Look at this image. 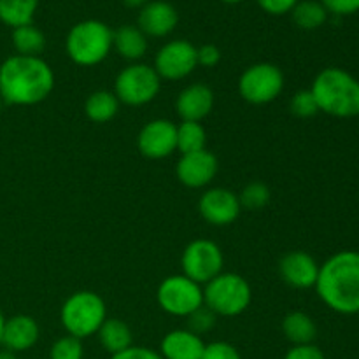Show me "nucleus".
<instances>
[{
  "instance_id": "f257e3e1",
  "label": "nucleus",
  "mask_w": 359,
  "mask_h": 359,
  "mask_svg": "<svg viewBox=\"0 0 359 359\" xmlns=\"http://www.w3.org/2000/svg\"><path fill=\"white\" fill-rule=\"evenodd\" d=\"M55 88V72L41 56L13 55L0 63L4 104L30 107L44 102Z\"/></svg>"
},
{
  "instance_id": "f03ea898",
  "label": "nucleus",
  "mask_w": 359,
  "mask_h": 359,
  "mask_svg": "<svg viewBox=\"0 0 359 359\" xmlns=\"http://www.w3.org/2000/svg\"><path fill=\"white\" fill-rule=\"evenodd\" d=\"M316 293L330 311L359 314V251H339L319 265Z\"/></svg>"
},
{
  "instance_id": "7ed1b4c3",
  "label": "nucleus",
  "mask_w": 359,
  "mask_h": 359,
  "mask_svg": "<svg viewBox=\"0 0 359 359\" xmlns=\"http://www.w3.org/2000/svg\"><path fill=\"white\" fill-rule=\"evenodd\" d=\"M319 112L333 118L349 119L359 116V79L340 67L323 69L311 86Z\"/></svg>"
},
{
  "instance_id": "20e7f679",
  "label": "nucleus",
  "mask_w": 359,
  "mask_h": 359,
  "mask_svg": "<svg viewBox=\"0 0 359 359\" xmlns=\"http://www.w3.org/2000/svg\"><path fill=\"white\" fill-rule=\"evenodd\" d=\"M65 51L76 65H100L112 51V30L100 20L79 21L67 34Z\"/></svg>"
},
{
  "instance_id": "39448f33",
  "label": "nucleus",
  "mask_w": 359,
  "mask_h": 359,
  "mask_svg": "<svg viewBox=\"0 0 359 359\" xmlns=\"http://www.w3.org/2000/svg\"><path fill=\"white\" fill-rule=\"evenodd\" d=\"M107 319V307L104 298L95 291H76L63 302L60 309V321L67 335L83 340L97 335Z\"/></svg>"
},
{
  "instance_id": "423d86ee",
  "label": "nucleus",
  "mask_w": 359,
  "mask_h": 359,
  "mask_svg": "<svg viewBox=\"0 0 359 359\" xmlns=\"http://www.w3.org/2000/svg\"><path fill=\"white\" fill-rule=\"evenodd\" d=\"M251 300V286L238 273L221 272L203 286V305L217 318H237L244 314Z\"/></svg>"
},
{
  "instance_id": "0eeeda50",
  "label": "nucleus",
  "mask_w": 359,
  "mask_h": 359,
  "mask_svg": "<svg viewBox=\"0 0 359 359\" xmlns=\"http://www.w3.org/2000/svg\"><path fill=\"white\" fill-rule=\"evenodd\" d=\"M161 88V79L153 65L137 62L130 63L116 76L114 95L119 104L130 107H140L158 97Z\"/></svg>"
},
{
  "instance_id": "6e6552de",
  "label": "nucleus",
  "mask_w": 359,
  "mask_h": 359,
  "mask_svg": "<svg viewBox=\"0 0 359 359\" xmlns=\"http://www.w3.org/2000/svg\"><path fill=\"white\" fill-rule=\"evenodd\" d=\"M284 74L276 63L259 62L249 65L238 77V93L252 105H265L280 97L284 90Z\"/></svg>"
},
{
  "instance_id": "1a4fd4ad",
  "label": "nucleus",
  "mask_w": 359,
  "mask_h": 359,
  "mask_svg": "<svg viewBox=\"0 0 359 359\" xmlns=\"http://www.w3.org/2000/svg\"><path fill=\"white\" fill-rule=\"evenodd\" d=\"M156 302L168 316L186 319L203 305V287L182 273H175L161 280Z\"/></svg>"
},
{
  "instance_id": "9d476101",
  "label": "nucleus",
  "mask_w": 359,
  "mask_h": 359,
  "mask_svg": "<svg viewBox=\"0 0 359 359\" xmlns=\"http://www.w3.org/2000/svg\"><path fill=\"white\" fill-rule=\"evenodd\" d=\"M182 276L205 286L219 276L224 266V256L219 245L207 238H195L184 248L181 256Z\"/></svg>"
},
{
  "instance_id": "9b49d317",
  "label": "nucleus",
  "mask_w": 359,
  "mask_h": 359,
  "mask_svg": "<svg viewBox=\"0 0 359 359\" xmlns=\"http://www.w3.org/2000/svg\"><path fill=\"white\" fill-rule=\"evenodd\" d=\"M154 70L161 81L186 79L198 67L196 46L186 39H174L160 48L154 56Z\"/></svg>"
},
{
  "instance_id": "f8f14e48",
  "label": "nucleus",
  "mask_w": 359,
  "mask_h": 359,
  "mask_svg": "<svg viewBox=\"0 0 359 359\" xmlns=\"http://www.w3.org/2000/svg\"><path fill=\"white\" fill-rule=\"evenodd\" d=\"M140 154L149 160H163L177 151V125L170 119H151L137 135Z\"/></svg>"
},
{
  "instance_id": "ddd939ff",
  "label": "nucleus",
  "mask_w": 359,
  "mask_h": 359,
  "mask_svg": "<svg viewBox=\"0 0 359 359\" xmlns=\"http://www.w3.org/2000/svg\"><path fill=\"white\" fill-rule=\"evenodd\" d=\"M198 212L212 226H228L242 212L238 195L228 188H207L198 200Z\"/></svg>"
},
{
  "instance_id": "4468645a",
  "label": "nucleus",
  "mask_w": 359,
  "mask_h": 359,
  "mask_svg": "<svg viewBox=\"0 0 359 359\" xmlns=\"http://www.w3.org/2000/svg\"><path fill=\"white\" fill-rule=\"evenodd\" d=\"M217 170H219V161L216 154L210 153L209 149H202L196 153L181 154L175 167V175L186 188L202 189L216 179Z\"/></svg>"
},
{
  "instance_id": "2eb2a0df",
  "label": "nucleus",
  "mask_w": 359,
  "mask_h": 359,
  "mask_svg": "<svg viewBox=\"0 0 359 359\" xmlns=\"http://www.w3.org/2000/svg\"><path fill=\"white\" fill-rule=\"evenodd\" d=\"M279 276L294 290H311L319 276V263L305 251H290L279 259Z\"/></svg>"
},
{
  "instance_id": "dca6fc26",
  "label": "nucleus",
  "mask_w": 359,
  "mask_h": 359,
  "mask_svg": "<svg viewBox=\"0 0 359 359\" xmlns=\"http://www.w3.org/2000/svg\"><path fill=\"white\" fill-rule=\"evenodd\" d=\"M179 25V13L167 0H151L139 11L137 27L146 37L161 39L170 35Z\"/></svg>"
},
{
  "instance_id": "f3484780",
  "label": "nucleus",
  "mask_w": 359,
  "mask_h": 359,
  "mask_svg": "<svg viewBox=\"0 0 359 359\" xmlns=\"http://www.w3.org/2000/svg\"><path fill=\"white\" fill-rule=\"evenodd\" d=\"M214 109V91L207 84L193 83L186 86L175 100V111L181 121L202 123Z\"/></svg>"
},
{
  "instance_id": "a211bd4d",
  "label": "nucleus",
  "mask_w": 359,
  "mask_h": 359,
  "mask_svg": "<svg viewBox=\"0 0 359 359\" xmlns=\"http://www.w3.org/2000/svg\"><path fill=\"white\" fill-rule=\"evenodd\" d=\"M41 337V328L32 316L18 314L6 319L2 333V346L13 353L32 349Z\"/></svg>"
},
{
  "instance_id": "6ab92c4d",
  "label": "nucleus",
  "mask_w": 359,
  "mask_h": 359,
  "mask_svg": "<svg viewBox=\"0 0 359 359\" xmlns=\"http://www.w3.org/2000/svg\"><path fill=\"white\" fill-rule=\"evenodd\" d=\"M205 342L188 328L172 330L160 344V356L163 359H202Z\"/></svg>"
},
{
  "instance_id": "aec40b11",
  "label": "nucleus",
  "mask_w": 359,
  "mask_h": 359,
  "mask_svg": "<svg viewBox=\"0 0 359 359\" xmlns=\"http://www.w3.org/2000/svg\"><path fill=\"white\" fill-rule=\"evenodd\" d=\"M112 49L126 62L137 63L146 56L147 37L137 25H123L112 30Z\"/></svg>"
},
{
  "instance_id": "412c9836",
  "label": "nucleus",
  "mask_w": 359,
  "mask_h": 359,
  "mask_svg": "<svg viewBox=\"0 0 359 359\" xmlns=\"http://www.w3.org/2000/svg\"><path fill=\"white\" fill-rule=\"evenodd\" d=\"M283 333L293 346H309L318 337V326L307 312L293 311L283 319Z\"/></svg>"
},
{
  "instance_id": "4be33fe9",
  "label": "nucleus",
  "mask_w": 359,
  "mask_h": 359,
  "mask_svg": "<svg viewBox=\"0 0 359 359\" xmlns=\"http://www.w3.org/2000/svg\"><path fill=\"white\" fill-rule=\"evenodd\" d=\"M97 335L98 340H100V346L111 354H118L133 346L132 330H130V326L125 321L118 318L105 319L104 325L97 332Z\"/></svg>"
},
{
  "instance_id": "5701e85b",
  "label": "nucleus",
  "mask_w": 359,
  "mask_h": 359,
  "mask_svg": "<svg viewBox=\"0 0 359 359\" xmlns=\"http://www.w3.org/2000/svg\"><path fill=\"white\" fill-rule=\"evenodd\" d=\"M119 100L114 91L97 90L84 102V112L86 118L93 123H107L116 118L119 112Z\"/></svg>"
},
{
  "instance_id": "b1692460",
  "label": "nucleus",
  "mask_w": 359,
  "mask_h": 359,
  "mask_svg": "<svg viewBox=\"0 0 359 359\" xmlns=\"http://www.w3.org/2000/svg\"><path fill=\"white\" fill-rule=\"evenodd\" d=\"M39 9V0H0V21L11 28L30 25Z\"/></svg>"
},
{
  "instance_id": "393cba45",
  "label": "nucleus",
  "mask_w": 359,
  "mask_h": 359,
  "mask_svg": "<svg viewBox=\"0 0 359 359\" xmlns=\"http://www.w3.org/2000/svg\"><path fill=\"white\" fill-rule=\"evenodd\" d=\"M13 46L16 55L23 56H41L46 48V35L41 28L34 23L13 28Z\"/></svg>"
},
{
  "instance_id": "a878e982",
  "label": "nucleus",
  "mask_w": 359,
  "mask_h": 359,
  "mask_svg": "<svg viewBox=\"0 0 359 359\" xmlns=\"http://www.w3.org/2000/svg\"><path fill=\"white\" fill-rule=\"evenodd\" d=\"M294 25L302 30H316L328 20V11L319 0H298L291 11Z\"/></svg>"
},
{
  "instance_id": "bb28decb",
  "label": "nucleus",
  "mask_w": 359,
  "mask_h": 359,
  "mask_svg": "<svg viewBox=\"0 0 359 359\" xmlns=\"http://www.w3.org/2000/svg\"><path fill=\"white\" fill-rule=\"evenodd\" d=\"M207 132L202 123L181 121L177 125V151L181 154L207 149Z\"/></svg>"
},
{
  "instance_id": "cd10ccee",
  "label": "nucleus",
  "mask_w": 359,
  "mask_h": 359,
  "mask_svg": "<svg viewBox=\"0 0 359 359\" xmlns=\"http://www.w3.org/2000/svg\"><path fill=\"white\" fill-rule=\"evenodd\" d=\"M270 188L265 184V182H249L248 186H244V189L238 195V202H241V207L245 210H262L269 205L270 202Z\"/></svg>"
},
{
  "instance_id": "c85d7f7f",
  "label": "nucleus",
  "mask_w": 359,
  "mask_h": 359,
  "mask_svg": "<svg viewBox=\"0 0 359 359\" xmlns=\"http://www.w3.org/2000/svg\"><path fill=\"white\" fill-rule=\"evenodd\" d=\"M83 340L72 335H65L56 340L49 351V359H83Z\"/></svg>"
},
{
  "instance_id": "c756f323",
  "label": "nucleus",
  "mask_w": 359,
  "mask_h": 359,
  "mask_svg": "<svg viewBox=\"0 0 359 359\" xmlns=\"http://www.w3.org/2000/svg\"><path fill=\"white\" fill-rule=\"evenodd\" d=\"M290 111L291 114H294L297 118L307 119L314 118L319 112L318 102H316L314 95L311 90H300L291 97L290 102Z\"/></svg>"
},
{
  "instance_id": "7c9ffc66",
  "label": "nucleus",
  "mask_w": 359,
  "mask_h": 359,
  "mask_svg": "<svg viewBox=\"0 0 359 359\" xmlns=\"http://www.w3.org/2000/svg\"><path fill=\"white\" fill-rule=\"evenodd\" d=\"M216 319L217 316L210 309H207L205 305H202V307L196 309L193 314L186 318V328L195 333V335L202 337L216 326Z\"/></svg>"
},
{
  "instance_id": "2f4dec72",
  "label": "nucleus",
  "mask_w": 359,
  "mask_h": 359,
  "mask_svg": "<svg viewBox=\"0 0 359 359\" xmlns=\"http://www.w3.org/2000/svg\"><path fill=\"white\" fill-rule=\"evenodd\" d=\"M202 359H242V356L230 342H210L205 344Z\"/></svg>"
},
{
  "instance_id": "473e14b6",
  "label": "nucleus",
  "mask_w": 359,
  "mask_h": 359,
  "mask_svg": "<svg viewBox=\"0 0 359 359\" xmlns=\"http://www.w3.org/2000/svg\"><path fill=\"white\" fill-rule=\"evenodd\" d=\"M328 11V14L335 16H351L359 13V0H319Z\"/></svg>"
},
{
  "instance_id": "72a5a7b5",
  "label": "nucleus",
  "mask_w": 359,
  "mask_h": 359,
  "mask_svg": "<svg viewBox=\"0 0 359 359\" xmlns=\"http://www.w3.org/2000/svg\"><path fill=\"white\" fill-rule=\"evenodd\" d=\"M196 62L207 69H214L221 62L219 48L216 44H203L196 48Z\"/></svg>"
},
{
  "instance_id": "f704fd0d",
  "label": "nucleus",
  "mask_w": 359,
  "mask_h": 359,
  "mask_svg": "<svg viewBox=\"0 0 359 359\" xmlns=\"http://www.w3.org/2000/svg\"><path fill=\"white\" fill-rule=\"evenodd\" d=\"M256 2H258V6L265 13L272 14V16H283V14H287L293 11L298 0H256Z\"/></svg>"
},
{
  "instance_id": "c9c22d12",
  "label": "nucleus",
  "mask_w": 359,
  "mask_h": 359,
  "mask_svg": "<svg viewBox=\"0 0 359 359\" xmlns=\"http://www.w3.org/2000/svg\"><path fill=\"white\" fill-rule=\"evenodd\" d=\"M284 359H326V356L318 346L309 344V346H293Z\"/></svg>"
},
{
  "instance_id": "e433bc0d",
  "label": "nucleus",
  "mask_w": 359,
  "mask_h": 359,
  "mask_svg": "<svg viewBox=\"0 0 359 359\" xmlns=\"http://www.w3.org/2000/svg\"><path fill=\"white\" fill-rule=\"evenodd\" d=\"M111 359H163L160 353L142 346H132L118 354H112Z\"/></svg>"
},
{
  "instance_id": "4c0bfd02",
  "label": "nucleus",
  "mask_w": 359,
  "mask_h": 359,
  "mask_svg": "<svg viewBox=\"0 0 359 359\" xmlns=\"http://www.w3.org/2000/svg\"><path fill=\"white\" fill-rule=\"evenodd\" d=\"M123 4H125L126 7H130V9H142L144 6H146L147 2H151V0H121Z\"/></svg>"
},
{
  "instance_id": "58836bf2",
  "label": "nucleus",
  "mask_w": 359,
  "mask_h": 359,
  "mask_svg": "<svg viewBox=\"0 0 359 359\" xmlns=\"http://www.w3.org/2000/svg\"><path fill=\"white\" fill-rule=\"evenodd\" d=\"M0 359H18V358H16V353H13V351L2 349L0 351Z\"/></svg>"
},
{
  "instance_id": "ea45409f",
  "label": "nucleus",
  "mask_w": 359,
  "mask_h": 359,
  "mask_svg": "<svg viewBox=\"0 0 359 359\" xmlns=\"http://www.w3.org/2000/svg\"><path fill=\"white\" fill-rule=\"evenodd\" d=\"M4 325H6V318H4L2 311H0V346H2V333H4Z\"/></svg>"
},
{
  "instance_id": "a19ab883",
  "label": "nucleus",
  "mask_w": 359,
  "mask_h": 359,
  "mask_svg": "<svg viewBox=\"0 0 359 359\" xmlns=\"http://www.w3.org/2000/svg\"><path fill=\"white\" fill-rule=\"evenodd\" d=\"M221 2H224V4H241V2H244V0H221Z\"/></svg>"
},
{
  "instance_id": "79ce46f5",
  "label": "nucleus",
  "mask_w": 359,
  "mask_h": 359,
  "mask_svg": "<svg viewBox=\"0 0 359 359\" xmlns=\"http://www.w3.org/2000/svg\"><path fill=\"white\" fill-rule=\"evenodd\" d=\"M2 107H4V102H2V98H0V114H2Z\"/></svg>"
}]
</instances>
